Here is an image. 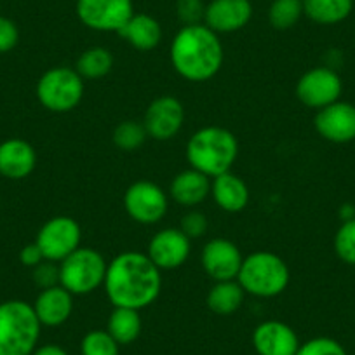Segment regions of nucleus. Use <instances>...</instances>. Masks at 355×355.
Returning a JSON list of instances; mask_svg holds the SVG:
<instances>
[{"mask_svg":"<svg viewBox=\"0 0 355 355\" xmlns=\"http://www.w3.org/2000/svg\"><path fill=\"white\" fill-rule=\"evenodd\" d=\"M103 289L114 306L143 310L162 291V275L146 252L124 251L108 261Z\"/></svg>","mask_w":355,"mask_h":355,"instance_id":"nucleus-1","label":"nucleus"},{"mask_svg":"<svg viewBox=\"0 0 355 355\" xmlns=\"http://www.w3.org/2000/svg\"><path fill=\"white\" fill-rule=\"evenodd\" d=\"M169 60L174 71L185 80H211L223 67V44L204 23L183 25L171 40Z\"/></svg>","mask_w":355,"mask_h":355,"instance_id":"nucleus-2","label":"nucleus"},{"mask_svg":"<svg viewBox=\"0 0 355 355\" xmlns=\"http://www.w3.org/2000/svg\"><path fill=\"white\" fill-rule=\"evenodd\" d=\"M187 160L192 169L206 176L216 178L232 171L239 157V141L235 135L220 125H206L192 135L187 143Z\"/></svg>","mask_w":355,"mask_h":355,"instance_id":"nucleus-3","label":"nucleus"},{"mask_svg":"<svg viewBox=\"0 0 355 355\" xmlns=\"http://www.w3.org/2000/svg\"><path fill=\"white\" fill-rule=\"evenodd\" d=\"M40 324L33 305L23 300L0 303V355H32L39 347Z\"/></svg>","mask_w":355,"mask_h":355,"instance_id":"nucleus-4","label":"nucleus"},{"mask_svg":"<svg viewBox=\"0 0 355 355\" xmlns=\"http://www.w3.org/2000/svg\"><path fill=\"white\" fill-rule=\"evenodd\" d=\"M291 272L284 259L270 251L251 252L242 259L237 282L245 295L256 298H275L288 289Z\"/></svg>","mask_w":355,"mask_h":355,"instance_id":"nucleus-5","label":"nucleus"},{"mask_svg":"<svg viewBox=\"0 0 355 355\" xmlns=\"http://www.w3.org/2000/svg\"><path fill=\"white\" fill-rule=\"evenodd\" d=\"M108 263L100 251L80 248L60 263V286L73 296H85L103 288Z\"/></svg>","mask_w":355,"mask_h":355,"instance_id":"nucleus-6","label":"nucleus"},{"mask_svg":"<svg viewBox=\"0 0 355 355\" xmlns=\"http://www.w3.org/2000/svg\"><path fill=\"white\" fill-rule=\"evenodd\" d=\"M84 98V78L75 68L54 67L37 82V100L53 114L75 110Z\"/></svg>","mask_w":355,"mask_h":355,"instance_id":"nucleus-7","label":"nucleus"},{"mask_svg":"<svg viewBox=\"0 0 355 355\" xmlns=\"http://www.w3.org/2000/svg\"><path fill=\"white\" fill-rule=\"evenodd\" d=\"M124 209L139 225H157L169 209V197L157 183L139 180L128 187L124 193Z\"/></svg>","mask_w":355,"mask_h":355,"instance_id":"nucleus-8","label":"nucleus"},{"mask_svg":"<svg viewBox=\"0 0 355 355\" xmlns=\"http://www.w3.org/2000/svg\"><path fill=\"white\" fill-rule=\"evenodd\" d=\"M77 18L94 32L119 33L135 15L132 0H77Z\"/></svg>","mask_w":355,"mask_h":355,"instance_id":"nucleus-9","label":"nucleus"},{"mask_svg":"<svg viewBox=\"0 0 355 355\" xmlns=\"http://www.w3.org/2000/svg\"><path fill=\"white\" fill-rule=\"evenodd\" d=\"M82 242V228L73 218L54 216L40 227L35 244L47 261L61 263L67 256L77 251Z\"/></svg>","mask_w":355,"mask_h":355,"instance_id":"nucleus-10","label":"nucleus"},{"mask_svg":"<svg viewBox=\"0 0 355 355\" xmlns=\"http://www.w3.org/2000/svg\"><path fill=\"white\" fill-rule=\"evenodd\" d=\"M343 91L340 75L329 67H315L302 75L296 82V98L305 107L322 110L336 103Z\"/></svg>","mask_w":355,"mask_h":355,"instance_id":"nucleus-11","label":"nucleus"},{"mask_svg":"<svg viewBox=\"0 0 355 355\" xmlns=\"http://www.w3.org/2000/svg\"><path fill=\"white\" fill-rule=\"evenodd\" d=\"M141 122L148 138L155 141H169L178 136L185 124V108L178 98L164 94L146 107Z\"/></svg>","mask_w":355,"mask_h":355,"instance_id":"nucleus-12","label":"nucleus"},{"mask_svg":"<svg viewBox=\"0 0 355 355\" xmlns=\"http://www.w3.org/2000/svg\"><path fill=\"white\" fill-rule=\"evenodd\" d=\"M192 251V241L180 228H162L148 242L146 254L153 265L162 270L180 268L189 259Z\"/></svg>","mask_w":355,"mask_h":355,"instance_id":"nucleus-13","label":"nucleus"},{"mask_svg":"<svg viewBox=\"0 0 355 355\" xmlns=\"http://www.w3.org/2000/svg\"><path fill=\"white\" fill-rule=\"evenodd\" d=\"M242 259L244 256L239 245L223 237L211 239L200 252V265L214 282L235 281L242 266Z\"/></svg>","mask_w":355,"mask_h":355,"instance_id":"nucleus-14","label":"nucleus"},{"mask_svg":"<svg viewBox=\"0 0 355 355\" xmlns=\"http://www.w3.org/2000/svg\"><path fill=\"white\" fill-rule=\"evenodd\" d=\"M320 138L331 143H350L355 139V107L347 101L329 105L317 112L313 119Z\"/></svg>","mask_w":355,"mask_h":355,"instance_id":"nucleus-15","label":"nucleus"},{"mask_svg":"<svg viewBox=\"0 0 355 355\" xmlns=\"http://www.w3.org/2000/svg\"><path fill=\"white\" fill-rule=\"evenodd\" d=\"M300 338L282 320H265L252 331V347L258 355H296Z\"/></svg>","mask_w":355,"mask_h":355,"instance_id":"nucleus-16","label":"nucleus"},{"mask_svg":"<svg viewBox=\"0 0 355 355\" xmlns=\"http://www.w3.org/2000/svg\"><path fill=\"white\" fill-rule=\"evenodd\" d=\"M251 18V0H211L209 4H206L204 25L221 35L245 28Z\"/></svg>","mask_w":355,"mask_h":355,"instance_id":"nucleus-17","label":"nucleus"},{"mask_svg":"<svg viewBox=\"0 0 355 355\" xmlns=\"http://www.w3.org/2000/svg\"><path fill=\"white\" fill-rule=\"evenodd\" d=\"M37 152L21 138H9L0 143V174L8 180H25L35 171Z\"/></svg>","mask_w":355,"mask_h":355,"instance_id":"nucleus-18","label":"nucleus"},{"mask_svg":"<svg viewBox=\"0 0 355 355\" xmlns=\"http://www.w3.org/2000/svg\"><path fill=\"white\" fill-rule=\"evenodd\" d=\"M40 324L46 327H60L67 322L73 312V295L63 286L40 289L39 296L32 303Z\"/></svg>","mask_w":355,"mask_h":355,"instance_id":"nucleus-19","label":"nucleus"},{"mask_svg":"<svg viewBox=\"0 0 355 355\" xmlns=\"http://www.w3.org/2000/svg\"><path fill=\"white\" fill-rule=\"evenodd\" d=\"M169 196L180 206L193 209L211 196V178L189 167L173 178L169 185Z\"/></svg>","mask_w":355,"mask_h":355,"instance_id":"nucleus-20","label":"nucleus"},{"mask_svg":"<svg viewBox=\"0 0 355 355\" xmlns=\"http://www.w3.org/2000/svg\"><path fill=\"white\" fill-rule=\"evenodd\" d=\"M211 197L220 209L241 213L249 204V187L239 174L228 171L211 178Z\"/></svg>","mask_w":355,"mask_h":355,"instance_id":"nucleus-21","label":"nucleus"},{"mask_svg":"<svg viewBox=\"0 0 355 355\" xmlns=\"http://www.w3.org/2000/svg\"><path fill=\"white\" fill-rule=\"evenodd\" d=\"M119 37L125 40L135 49L153 51L162 40V26L153 16L145 15V12H135L124 28L119 32Z\"/></svg>","mask_w":355,"mask_h":355,"instance_id":"nucleus-22","label":"nucleus"},{"mask_svg":"<svg viewBox=\"0 0 355 355\" xmlns=\"http://www.w3.org/2000/svg\"><path fill=\"white\" fill-rule=\"evenodd\" d=\"M107 331L121 347L135 343L143 331V320L139 310L114 306L108 317Z\"/></svg>","mask_w":355,"mask_h":355,"instance_id":"nucleus-23","label":"nucleus"},{"mask_svg":"<svg viewBox=\"0 0 355 355\" xmlns=\"http://www.w3.org/2000/svg\"><path fill=\"white\" fill-rule=\"evenodd\" d=\"M354 0H303V15L317 25H338L352 15Z\"/></svg>","mask_w":355,"mask_h":355,"instance_id":"nucleus-24","label":"nucleus"},{"mask_svg":"<svg viewBox=\"0 0 355 355\" xmlns=\"http://www.w3.org/2000/svg\"><path fill=\"white\" fill-rule=\"evenodd\" d=\"M245 293L242 286L235 281L214 282L207 293V306L216 315H232L242 306Z\"/></svg>","mask_w":355,"mask_h":355,"instance_id":"nucleus-25","label":"nucleus"},{"mask_svg":"<svg viewBox=\"0 0 355 355\" xmlns=\"http://www.w3.org/2000/svg\"><path fill=\"white\" fill-rule=\"evenodd\" d=\"M112 68H114V54L101 46L85 49L75 63V70L84 80H100L110 73Z\"/></svg>","mask_w":355,"mask_h":355,"instance_id":"nucleus-26","label":"nucleus"},{"mask_svg":"<svg viewBox=\"0 0 355 355\" xmlns=\"http://www.w3.org/2000/svg\"><path fill=\"white\" fill-rule=\"evenodd\" d=\"M303 0H272L268 23L275 30H289L303 18Z\"/></svg>","mask_w":355,"mask_h":355,"instance_id":"nucleus-27","label":"nucleus"},{"mask_svg":"<svg viewBox=\"0 0 355 355\" xmlns=\"http://www.w3.org/2000/svg\"><path fill=\"white\" fill-rule=\"evenodd\" d=\"M148 132H146L143 122L124 121L115 125L112 132V141L122 152H135L145 145Z\"/></svg>","mask_w":355,"mask_h":355,"instance_id":"nucleus-28","label":"nucleus"},{"mask_svg":"<svg viewBox=\"0 0 355 355\" xmlns=\"http://www.w3.org/2000/svg\"><path fill=\"white\" fill-rule=\"evenodd\" d=\"M121 345L107 329H93L85 333L80 341L82 355H119Z\"/></svg>","mask_w":355,"mask_h":355,"instance_id":"nucleus-29","label":"nucleus"},{"mask_svg":"<svg viewBox=\"0 0 355 355\" xmlns=\"http://www.w3.org/2000/svg\"><path fill=\"white\" fill-rule=\"evenodd\" d=\"M334 251L347 265L355 266V220L343 221L334 235Z\"/></svg>","mask_w":355,"mask_h":355,"instance_id":"nucleus-30","label":"nucleus"},{"mask_svg":"<svg viewBox=\"0 0 355 355\" xmlns=\"http://www.w3.org/2000/svg\"><path fill=\"white\" fill-rule=\"evenodd\" d=\"M296 355H348V354L336 340H333V338L317 336L300 345Z\"/></svg>","mask_w":355,"mask_h":355,"instance_id":"nucleus-31","label":"nucleus"},{"mask_svg":"<svg viewBox=\"0 0 355 355\" xmlns=\"http://www.w3.org/2000/svg\"><path fill=\"white\" fill-rule=\"evenodd\" d=\"M176 15L183 25L204 23L206 4L204 0H176Z\"/></svg>","mask_w":355,"mask_h":355,"instance_id":"nucleus-32","label":"nucleus"},{"mask_svg":"<svg viewBox=\"0 0 355 355\" xmlns=\"http://www.w3.org/2000/svg\"><path fill=\"white\" fill-rule=\"evenodd\" d=\"M207 227H209V221H207V216L200 211L190 209L185 216L182 218V225H180V230L190 239V241H196V239H200L207 232Z\"/></svg>","mask_w":355,"mask_h":355,"instance_id":"nucleus-33","label":"nucleus"},{"mask_svg":"<svg viewBox=\"0 0 355 355\" xmlns=\"http://www.w3.org/2000/svg\"><path fill=\"white\" fill-rule=\"evenodd\" d=\"M33 282L39 286L40 289L53 288V286H60V263L47 261L44 259L40 265L33 268Z\"/></svg>","mask_w":355,"mask_h":355,"instance_id":"nucleus-34","label":"nucleus"},{"mask_svg":"<svg viewBox=\"0 0 355 355\" xmlns=\"http://www.w3.org/2000/svg\"><path fill=\"white\" fill-rule=\"evenodd\" d=\"M19 42V30L12 19L0 16V54L11 53Z\"/></svg>","mask_w":355,"mask_h":355,"instance_id":"nucleus-35","label":"nucleus"},{"mask_svg":"<svg viewBox=\"0 0 355 355\" xmlns=\"http://www.w3.org/2000/svg\"><path fill=\"white\" fill-rule=\"evenodd\" d=\"M44 259L46 258H44L42 251H40V248L35 244V242L26 244L25 248L19 251V261H21L25 266H28V268H35V266L40 265Z\"/></svg>","mask_w":355,"mask_h":355,"instance_id":"nucleus-36","label":"nucleus"},{"mask_svg":"<svg viewBox=\"0 0 355 355\" xmlns=\"http://www.w3.org/2000/svg\"><path fill=\"white\" fill-rule=\"evenodd\" d=\"M32 355H68V352L63 347H60V345L47 343L42 345V347H37Z\"/></svg>","mask_w":355,"mask_h":355,"instance_id":"nucleus-37","label":"nucleus"},{"mask_svg":"<svg viewBox=\"0 0 355 355\" xmlns=\"http://www.w3.org/2000/svg\"><path fill=\"white\" fill-rule=\"evenodd\" d=\"M340 218H341V221L355 220V207H354V204H343V206L340 207Z\"/></svg>","mask_w":355,"mask_h":355,"instance_id":"nucleus-38","label":"nucleus"}]
</instances>
